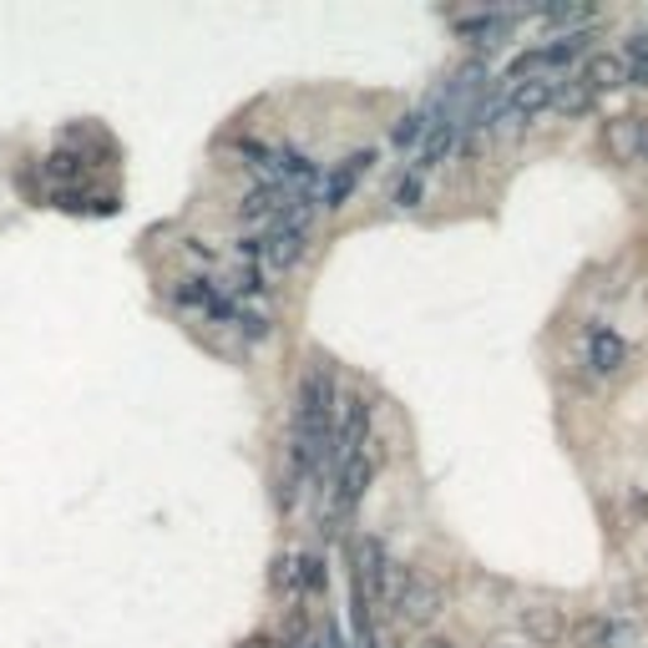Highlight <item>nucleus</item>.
Returning <instances> with one entry per match:
<instances>
[{
    "instance_id": "nucleus-8",
    "label": "nucleus",
    "mask_w": 648,
    "mask_h": 648,
    "mask_svg": "<svg viewBox=\"0 0 648 648\" xmlns=\"http://www.w3.org/2000/svg\"><path fill=\"white\" fill-rule=\"evenodd\" d=\"M583 354H588L593 375H623V365H628V339H623L613 324H593L588 339H583Z\"/></svg>"
},
{
    "instance_id": "nucleus-4",
    "label": "nucleus",
    "mask_w": 648,
    "mask_h": 648,
    "mask_svg": "<svg viewBox=\"0 0 648 648\" xmlns=\"http://www.w3.org/2000/svg\"><path fill=\"white\" fill-rule=\"evenodd\" d=\"M370 431H375V411H370L365 396H339L335 406V457H329V472H335L345 457H360L370 446Z\"/></svg>"
},
{
    "instance_id": "nucleus-27",
    "label": "nucleus",
    "mask_w": 648,
    "mask_h": 648,
    "mask_svg": "<svg viewBox=\"0 0 648 648\" xmlns=\"http://www.w3.org/2000/svg\"><path fill=\"white\" fill-rule=\"evenodd\" d=\"M188 253H192V259H198V264H213V259H219V253L208 249L203 238H188Z\"/></svg>"
},
{
    "instance_id": "nucleus-16",
    "label": "nucleus",
    "mask_w": 648,
    "mask_h": 648,
    "mask_svg": "<svg viewBox=\"0 0 648 648\" xmlns=\"http://www.w3.org/2000/svg\"><path fill=\"white\" fill-rule=\"evenodd\" d=\"M593 107H598V97H593L588 87H583V82H562L558 91H552V112H558V117H568V122H577V117H593Z\"/></svg>"
},
{
    "instance_id": "nucleus-17",
    "label": "nucleus",
    "mask_w": 648,
    "mask_h": 648,
    "mask_svg": "<svg viewBox=\"0 0 648 648\" xmlns=\"http://www.w3.org/2000/svg\"><path fill=\"white\" fill-rule=\"evenodd\" d=\"M431 117H436V102L431 107H415V112H406V117L390 127V142H396L400 152H411V148H421L426 142V133H431Z\"/></svg>"
},
{
    "instance_id": "nucleus-21",
    "label": "nucleus",
    "mask_w": 648,
    "mask_h": 648,
    "mask_svg": "<svg viewBox=\"0 0 648 648\" xmlns=\"http://www.w3.org/2000/svg\"><path fill=\"white\" fill-rule=\"evenodd\" d=\"M234 329L249 339V345H259V339L274 335V320H269L264 310H244V304H238V310H234Z\"/></svg>"
},
{
    "instance_id": "nucleus-18",
    "label": "nucleus",
    "mask_w": 648,
    "mask_h": 648,
    "mask_svg": "<svg viewBox=\"0 0 648 648\" xmlns=\"http://www.w3.org/2000/svg\"><path fill=\"white\" fill-rule=\"evenodd\" d=\"M512 30V15H476V21H457V36L472 46H497Z\"/></svg>"
},
{
    "instance_id": "nucleus-12",
    "label": "nucleus",
    "mask_w": 648,
    "mask_h": 648,
    "mask_svg": "<svg viewBox=\"0 0 648 648\" xmlns=\"http://www.w3.org/2000/svg\"><path fill=\"white\" fill-rule=\"evenodd\" d=\"M577 82H583V87H588L593 97H603V91L628 87L623 57H619V51H598V57H588V66H583V76H577Z\"/></svg>"
},
{
    "instance_id": "nucleus-2",
    "label": "nucleus",
    "mask_w": 648,
    "mask_h": 648,
    "mask_svg": "<svg viewBox=\"0 0 648 648\" xmlns=\"http://www.w3.org/2000/svg\"><path fill=\"white\" fill-rule=\"evenodd\" d=\"M441 608H446L441 577L426 573V568H406V562H400V583H396V603H390V613H396L406 628H426V623H436Z\"/></svg>"
},
{
    "instance_id": "nucleus-11",
    "label": "nucleus",
    "mask_w": 648,
    "mask_h": 648,
    "mask_svg": "<svg viewBox=\"0 0 648 648\" xmlns=\"http://www.w3.org/2000/svg\"><path fill=\"white\" fill-rule=\"evenodd\" d=\"M638 122H644V117H634V112H619V117L603 122L608 162H619V167H634V162H638Z\"/></svg>"
},
{
    "instance_id": "nucleus-25",
    "label": "nucleus",
    "mask_w": 648,
    "mask_h": 648,
    "mask_svg": "<svg viewBox=\"0 0 648 648\" xmlns=\"http://www.w3.org/2000/svg\"><path fill=\"white\" fill-rule=\"evenodd\" d=\"M390 198H396V208H421V198H426V183H421V173H406V177H400Z\"/></svg>"
},
{
    "instance_id": "nucleus-13",
    "label": "nucleus",
    "mask_w": 648,
    "mask_h": 648,
    "mask_svg": "<svg viewBox=\"0 0 648 648\" xmlns=\"http://www.w3.org/2000/svg\"><path fill=\"white\" fill-rule=\"evenodd\" d=\"M568 644L573 648H619V623H613V613H583V619L568 628Z\"/></svg>"
},
{
    "instance_id": "nucleus-7",
    "label": "nucleus",
    "mask_w": 648,
    "mask_h": 648,
    "mask_svg": "<svg viewBox=\"0 0 648 648\" xmlns=\"http://www.w3.org/2000/svg\"><path fill=\"white\" fill-rule=\"evenodd\" d=\"M370 162H375V148H360V152H350L345 162H335L329 167V177H324V188H320V198L314 203L324 208V213H339V208L354 198V188H360V177L370 173Z\"/></svg>"
},
{
    "instance_id": "nucleus-1",
    "label": "nucleus",
    "mask_w": 648,
    "mask_h": 648,
    "mask_svg": "<svg viewBox=\"0 0 648 648\" xmlns=\"http://www.w3.org/2000/svg\"><path fill=\"white\" fill-rule=\"evenodd\" d=\"M335 375L324 360H314L299 375V396H295V426H289V476L310 482L324 472V461L335 457Z\"/></svg>"
},
{
    "instance_id": "nucleus-19",
    "label": "nucleus",
    "mask_w": 648,
    "mask_h": 648,
    "mask_svg": "<svg viewBox=\"0 0 648 648\" xmlns=\"http://www.w3.org/2000/svg\"><path fill=\"white\" fill-rule=\"evenodd\" d=\"M219 289L228 299H264L269 284H264V269H259V264H234V269H228V279H223Z\"/></svg>"
},
{
    "instance_id": "nucleus-29",
    "label": "nucleus",
    "mask_w": 648,
    "mask_h": 648,
    "mask_svg": "<svg viewBox=\"0 0 648 648\" xmlns=\"http://www.w3.org/2000/svg\"><path fill=\"white\" fill-rule=\"evenodd\" d=\"M421 648H461V644H457V638H426Z\"/></svg>"
},
{
    "instance_id": "nucleus-6",
    "label": "nucleus",
    "mask_w": 648,
    "mask_h": 648,
    "mask_svg": "<svg viewBox=\"0 0 648 648\" xmlns=\"http://www.w3.org/2000/svg\"><path fill=\"white\" fill-rule=\"evenodd\" d=\"M304 253H310V234H299V228H264L259 234V269L264 274H289V269L304 264Z\"/></svg>"
},
{
    "instance_id": "nucleus-9",
    "label": "nucleus",
    "mask_w": 648,
    "mask_h": 648,
    "mask_svg": "<svg viewBox=\"0 0 648 648\" xmlns=\"http://www.w3.org/2000/svg\"><path fill=\"white\" fill-rule=\"evenodd\" d=\"M516 628L527 634V644L537 648H558L562 638H568V613L552 603H527L522 613H516Z\"/></svg>"
},
{
    "instance_id": "nucleus-15",
    "label": "nucleus",
    "mask_w": 648,
    "mask_h": 648,
    "mask_svg": "<svg viewBox=\"0 0 648 648\" xmlns=\"http://www.w3.org/2000/svg\"><path fill=\"white\" fill-rule=\"evenodd\" d=\"M593 41H598L593 30H568V36H558V41H547L543 51H537V57H543V72H547V66H573V61L583 57Z\"/></svg>"
},
{
    "instance_id": "nucleus-24",
    "label": "nucleus",
    "mask_w": 648,
    "mask_h": 648,
    "mask_svg": "<svg viewBox=\"0 0 648 648\" xmlns=\"http://www.w3.org/2000/svg\"><path fill=\"white\" fill-rule=\"evenodd\" d=\"M46 177L76 183V177H82V158H76V152H51V158H46Z\"/></svg>"
},
{
    "instance_id": "nucleus-5",
    "label": "nucleus",
    "mask_w": 648,
    "mask_h": 648,
    "mask_svg": "<svg viewBox=\"0 0 648 648\" xmlns=\"http://www.w3.org/2000/svg\"><path fill=\"white\" fill-rule=\"evenodd\" d=\"M370 482H375V461L360 451V457H345L335 466V482H329V501H335V516L339 522H350V512L365 501Z\"/></svg>"
},
{
    "instance_id": "nucleus-14",
    "label": "nucleus",
    "mask_w": 648,
    "mask_h": 648,
    "mask_svg": "<svg viewBox=\"0 0 648 648\" xmlns=\"http://www.w3.org/2000/svg\"><path fill=\"white\" fill-rule=\"evenodd\" d=\"M457 137H461V127H457L451 117H446V122H431L426 142H421V162H415V173H431V167H441V162L457 152Z\"/></svg>"
},
{
    "instance_id": "nucleus-10",
    "label": "nucleus",
    "mask_w": 648,
    "mask_h": 648,
    "mask_svg": "<svg viewBox=\"0 0 648 648\" xmlns=\"http://www.w3.org/2000/svg\"><path fill=\"white\" fill-rule=\"evenodd\" d=\"M289 192L295 188H279V183H259V188H249L244 198H238V223H253V228H274V219H279V208L289 203Z\"/></svg>"
},
{
    "instance_id": "nucleus-3",
    "label": "nucleus",
    "mask_w": 648,
    "mask_h": 648,
    "mask_svg": "<svg viewBox=\"0 0 648 648\" xmlns=\"http://www.w3.org/2000/svg\"><path fill=\"white\" fill-rule=\"evenodd\" d=\"M390 573H396V558L385 552L381 537H360L354 543V588L365 593V603L375 613L390 608Z\"/></svg>"
},
{
    "instance_id": "nucleus-26",
    "label": "nucleus",
    "mask_w": 648,
    "mask_h": 648,
    "mask_svg": "<svg viewBox=\"0 0 648 648\" xmlns=\"http://www.w3.org/2000/svg\"><path fill=\"white\" fill-rule=\"evenodd\" d=\"M588 15H593V11H583V5H573V11H547L543 21H552V26H568V30H573L577 21H588Z\"/></svg>"
},
{
    "instance_id": "nucleus-30",
    "label": "nucleus",
    "mask_w": 648,
    "mask_h": 648,
    "mask_svg": "<svg viewBox=\"0 0 648 648\" xmlns=\"http://www.w3.org/2000/svg\"><path fill=\"white\" fill-rule=\"evenodd\" d=\"M244 648H274V638H269V634H253V638H249V644H244Z\"/></svg>"
},
{
    "instance_id": "nucleus-28",
    "label": "nucleus",
    "mask_w": 648,
    "mask_h": 648,
    "mask_svg": "<svg viewBox=\"0 0 648 648\" xmlns=\"http://www.w3.org/2000/svg\"><path fill=\"white\" fill-rule=\"evenodd\" d=\"M638 162H648V117L638 122Z\"/></svg>"
},
{
    "instance_id": "nucleus-23",
    "label": "nucleus",
    "mask_w": 648,
    "mask_h": 648,
    "mask_svg": "<svg viewBox=\"0 0 648 648\" xmlns=\"http://www.w3.org/2000/svg\"><path fill=\"white\" fill-rule=\"evenodd\" d=\"M269 588L274 593H299V558H274V573H269Z\"/></svg>"
},
{
    "instance_id": "nucleus-20",
    "label": "nucleus",
    "mask_w": 648,
    "mask_h": 648,
    "mask_svg": "<svg viewBox=\"0 0 648 648\" xmlns=\"http://www.w3.org/2000/svg\"><path fill=\"white\" fill-rule=\"evenodd\" d=\"M619 57H623V72H628V87H648V30H634Z\"/></svg>"
},
{
    "instance_id": "nucleus-22",
    "label": "nucleus",
    "mask_w": 648,
    "mask_h": 648,
    "mask_svg": "<svg viewBox=\"0 0 648 648\" xmlns=\"http://www.w3.org/2000/svg\"><path fill=\"white\" fill-rule=\"evenodd\" d=\"M324 588H329V568H324V558L304 552L299 558V593H324Z\"/></svg>"
}]
</instances>
